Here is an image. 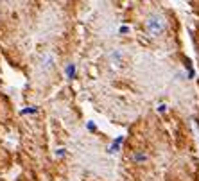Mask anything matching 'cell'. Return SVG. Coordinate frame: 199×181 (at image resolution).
<instances>
[{
  "label": "cell",
  "instance_id": "cell-1",
  "mask_svg": "<svg viewBox=\"0 0 199 181\" xmlns=\"http://www.w3.org/2000/svg\"><path fill=\"white\" fill-rule=\"evenodd\" d=\"M147 29L153 36H158V34H162L165 29V20L162 16H149V20H147Z\"/></svg>",
  "mask_w": 199,
  "mask_h": 181
},
{
  "label": "cell",
  "instance_id": "cell-2",
  "mask_svg": "<svg viewBox=\"0 0 199 181\" xmlns=\"http://www.w3.org/2000/svg\"><path fill=\"white\" fill-rule=\"evenodd\" d=\"M66 74H68V77H74V74H75V66L68 65V66H66Z\"/></svg>",
  "mask_w": 199,
  "mask_h": 181
},
{
  "label": "cell",
  "instance_id": "cell-3",
  "mask_svg": "<svg viewBox=\"0 0 199 181\" xmlns=\"http://www.w3.org/2000/svg\"><path fill=\"white\" fill-rule=\"evenodd\" d=\"M122 142H124V138L119 136V138H117V142H113V145H111V151H117V147H119V145H120Z\"/></svg>",
  "mask_w": 199,
  "mask_h": 181
},
{
  "label": "cell",
  "instance_id": "cell-4",
  "mask_svg": "<svg viewBox=\"0 0 199 181\" xmlns=\"http://www.w3.org/2000/svg\"><path fill=\"white\" fill-rule=\"evenodd\" d=\"M133 158H135L136 161H143V160L147 158V156H145V154H143V152H138V154H135V156H133Z\"/></svg>",
  "mask_w": 199,
  "mask_h": 181
}]
</instances>
